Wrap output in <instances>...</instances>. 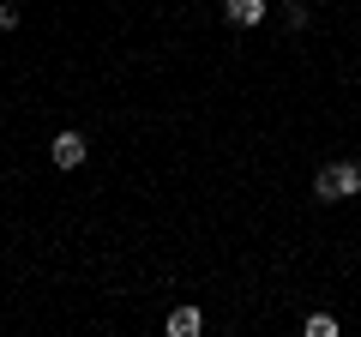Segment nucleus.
I'll return each mask as SVG.
<instances>
[{
	"label": "nucleus",
	"mask_w": 361,
	"mask_h": 337,
	"mask_svg": "<svg viewBox=\"0 0 361 337\" xmlns=\"http://www.w3.org/2000/svg\"><path fill=\"white\" fill-rule=\"evenodd\" d=\"M313 199H319V205L361 199V163H355V157H343V163H325L319 175H313Z\"/></svg>",
	"instance_id": "nucleus-1"
},
{
	"label": "nucleus",
	"mask_w": 361,
	"mask_h": 337,
	"mask_svg": "<svg viewBox=\"0 0 361 337\" xmlns=\"http://www.w3.org/2000/svg\"><path fill=\"white\" fill-rule=\"evenodd\" d=\"M49 157H54V168H78V163L90 157V145H85V133H54Z\"/></svg>",
	"instance_id": "nucleus-2"
},
{
	"label": "nucleus",
	"mask_w": 361,
	"mask_h": 337,
	"mask_svg": "<svg viewBox=\"0 0 361 337\" xmlns=\"http://www.w3.org/2000/svg\"><path fill=\"white\" fill-rule=\"evenodd\" d=\"M265 13H271V0H223V18H229V25H241V30L265 25Z\"/></svg>",
	"instance_id": "nucleus-3"
},
{
	"label": "nucleus",
	"mask_w": 361,
	"mask_h": 337,
	"mask_svg": "<svg viewBox=\"0 0 361 337\" xmlns=\"http://www.w3.org/2000/svg\"><path fill=\"white\" fill-rule=\"evenodd\" d=\"M199 331H205V313L199 307H175L169 313V337H199Z\"/></svg>",
	"instance_id": "nucleus-4"
},
{
	"label": "nucleus",
	"mask_w": 361,
	"mask_h": 337,
	"mask_svg": "<svg viewBox=\"0 0 361 337\" xmlns=\"http://www.w3.org/2000/svg\"><path fill=\"white\" fill-rule=\"evenodd\" d=\"M301 331H307V337H337V319H331V313H307Z\"/></svg>",
	"instance_id": "nucleus-5"
},
{
	"label": "nucleus",
	"mask_w": 361,
	"mask_h": 337,
	"mask_svg": "<svg viewBox=\"0 0 361 337\" xmlns=\"http://www.w3.org/2000/svg\"><path fill=\"white\" fill-rule=\"evenodd\" d=\"M307 18H313L307 0H283V25H289V30H307Z\"/></svg>",
	"instance_id": "nucleus-6"
},
{
	"label": "nucleus",
	"mask_w": 361,
	"mask_h": 337,
	"mask_svg": "<svg viewBox=\"0 0 361 337\" xmlns=\"http://www.w3.org/2000/svg\"><path fill=\"white\" fill-rule=\"evenodd\" d=\"M0 30H18V6H0Z\"/></svg>",
	"instance_id": "nucleus-7"
}]
</instances>
